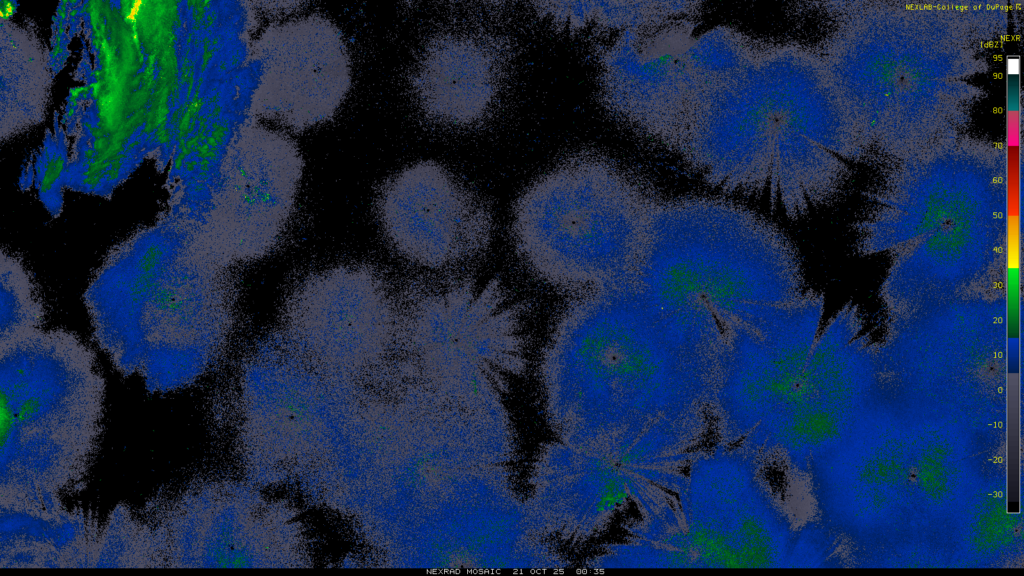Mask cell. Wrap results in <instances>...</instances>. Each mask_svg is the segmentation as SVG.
<instances>
[{
    "label": "cell",
    "mask_w": 1024,
    "mask_h": 576,
    "mask_svg": "<svg viewBox=\"0 0 1024 576\" xmlns=\"http://www.w3.org/2000/svg\"><path fill=\"white\" fill-rule=\"evenodd\" d=\"M227 267L192 239L153 234L113 248L84 296L99 346L151 390L191 383L232 328Z\"/></svg>",
    "instance_id": "obj_1"
},
{
    "label": "cell",
    "mask_w": 1024,
    "mask_h": 576,
    "mask_svg": "<svg viewBox=\"0 0 1024 576\" xmlns=\"http://www.w3.org/2000/svg\"><path fill=\"white\" fill-rule=\"evenodd\" d=\"M638 177L598 154L572 156L518 198L512 236L539 279L580 293L606 283L626 247Z\"/></svg>",
    "instance_id": "obj_2"
},
{
    "label": "cell",
    "mask_w": 1024,
    "mask_h": 576,
    "mask_svg": "<svg viewBox=\"0 0 1024 576\" xmlns=\"http://www.w3.org/2000/svg\"><path fill=\"white\" fill-rule=\"evenodd\" d=\"M1 463L24 475L78 472L97 435L104 381L93 351L63 329L1 347Z\"/></svg>",
    "instance_id": "obj_3"
},
{
    "label": "cell",
    "mask_w": 1024,
    "mask_h": 576,
    "mask_svg": "<svg viewBox=\"0 0 1024 576\" xmlns=\"http://www.w3.org/2000/svg\"><path fill=\"white\" fill-rule=\"evenodd\" d=\"M262 64L250 114L299 132L331 120L352 84L339 27L312 13L267 26L252 43Z\"/></svg>",
    "instance_id": "obj_4"
},
{
    "label": "cell",
    "mask_w": 1024,
    "mask_h": 576,
    "mask_svg": "<svg viewBox=\"0 0 1024 576\" xmlns=\"http://www.w3.org/2000/svg\"><path fill=\"white\" fill-rule=\"evenodd\" d=\"M377 213L391 245L430 269L461 266L483 254L492 235L486 206L439 163L411 164L380 188Z\"/></svg>",
    "instance_id": "obj_5"
},
{
    "label": "cell",
    "mask_w": 1024,
    "mask_h": 576,
    "mask_svg": "<svg viewBox=\"0 0 1024 576\" xmlns=\"http://www.w3.org/2000/svg\"><path fill=\"white\" fill-rule=\"evenodd\" d=\"M236 144L217 244L228 266L274 249L291 218L304 166L289 135L256 122Z\"/></svg>",
    "instance_id": "obj_6"
},
{
    "label": "cell",
    "mask_w": 1024,
    "mask_h": 576,
    "mask_svg": "<svg viewBox=\"0 0 1024 576\" xmlns=\"http://www.w3.org/2000/svg\"><path fill=\"white\" fill-rule=\"evenodd\" d=\"M285 312L291 337L336 359L381 353L396 334L401 317L378 275L356 265L330 268L307 278L291 295Z\"/></svg>",
    "instance_id": "obj_7"
},
{
    "label": "cell",
    "mask_w": 1024,
    "mask_h": 576,
    "mask_svg": "<svg viewBox=\"0 0 1024 576\" xmlns=\"http://www.w3.org/2000/svg\"><path fill=\"white\" fill-rule=\"evenodd\" d=\"M506 53L494 38L470 33L436 36L413 78L418 102L432 120L467 126L482 120L501 90Z\"/></svg>",
    "instance_id": "obj_8"
},
{
    "label": "cell",
    "mask_w": 1024,
    "mask_h": 576,
    "mask_svg": "<svg viewBox=\"0 0 1024 576\" xmlns=\"http://www.w3.org/2000/svg\"><path fill=\"white\" fill-rule=\"evenodd\" d=\"M1 340L5 347L40 330L45 309L31 273L16 255L1 250Z\"/></svg>",
    "instance_id": "obj_9"
},
{
    "label": "cell",
    "mask_w": 1024,
    "mask_h": 576,
    "mask_svg": "<svg viewBox=\"0 0 1024 576\" xmlns=\"http://www.w3.org/2000/svg\"><path fill=\"white\" fill-rule=\"evenodd\" d=\"M142 4H143L142 1H135V2H133L132 6H131L128 14H127V19L128 20L134 21L136 19V16L138 15V13H139V11L141 9V5Z\"/></svg>",
    "instance_id": "obj_10"
},
{
    "label": "cell",
    "mask_w": 1024,
    "mask_h": 576,
    "mask_svg": "<svg viewBox=\"0 0 1024 576\" xmlns=\"http://www.w3.org/2000/svg\"><path fill=\"white\" fill-rule=\"evenodd\" d=\"M14 12V4L12 2H3L1 7L2 17H8Z\"/></svg>",
    "instance_id": "obj_11"
}]
</instances>
